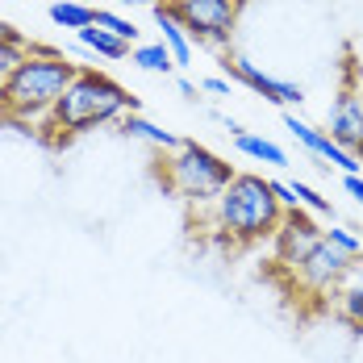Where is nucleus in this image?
Segmentation results:
<instances>
[{
  "label": "nucleus",
  "mask_w": 363,
  "mask_h": 363,
  "mask_svg": "<svg viewBox=\"0 0 363 363\" xmlns=\"http://www.w3.org/2000/svg\"><path fill=\"white\" fill-rule=\"evenodd\" d=\"M146 4H155V9H172L176 0H146Z\"/></svg>",
  "instance_id": "obj_25"
},
{
  "label": "nucleus",
  "mask_w": 363,
  "mask_h": 363,
  "mask_svg": "<svg viewBox=\"0 0 363 363\" xmlns=\"http://www.w3.org/2000/svg\"><path fill=\"white\" fill-rule=\"evenodd\" d=\"M318 242H322V230H318V221L309 218L305 209H292V213H284L280 230L272 234L276 263H280V267H289V272H296V267L305 263V255L313 251Z\"/></svg>",
  "instance_id": "obj_7"
},
{
  "label": "nucleus",
  "mask_w": 363,
  "mask_h": 363,
  "mask_svg": "<svg viewBox=\"0 0 363 363\" xmlns=\"http://www.w3.org/2000/svg\"><path fill=\"white\" fill-rule=\"evenodd\" d=\"M205 92H213V96H225V92H230V84H225V79H218V75H209V79H205Z\"/></svg>",
  "instance_id": "obj_24"
},
{
  "label": "nucleus",
  "mask_w": 363,
  "mask_h": 363,
  "mask_svg": "<svg viewBox=\"0 0 363 363\" xmlns=\"http://www.w3.org/2000/svg\"><path fill=\"white\" fill-rule=\"evenodd\" d=\"M138 109V101L109 79L105 72H92V67H79L75 79L67 84V92L59 96L55 113L46 117L42 130H50L46 138L59 143V138H72V134H88L96 125H109V121H121L125 113Z\"/></svg>",
  "instance_id": "obj_2"
},
{
  "label": "nucleus",
  "mask_w": 363,
  "mask_h": 363,
  "mask_svg": "<svg viewBox=\"0 0 363 363\" xmlns=\"http://www.w3.org/2000/svg\"><path fill=\"white\" fill-rule=\"evenodd\" d=\"M292 192H296V205H301L305 213H330V201L322 196V192H313L309 184L292 180Z\"/></svg>",
  "instance_id": "obj_20"
},
{
  "label": "nucleus",
  "mask_w": 363,
  "mask_h": 363,
  "mask_svg": "<svg viewBox=\"0 0 363 363\" xmlns=\"http://www.w3.org/2000/svg\"><path fill=\"white\" fill-rule=\"evenodd\" d=\"M155 21H159V30H163L159 42L172 50L176 67H188V63H192V38H188V30L176 21V13H172V9H155Z\"/></svg>",
  "instance_id": "obj_12"
},
{
  "label": "nucleus",
  "mask_w": 363,
  "mask_h": 363,
  "mask_svg": "<svg viewBox=\"0 0 363 363\" xmlns=\"http://www.w3.org/2000/svg\"><path fill=\"white\" fill-rule=\"evenodd\" d=\"M92 26L96 30H105V34L121 38V42H138V26L130 21V17H121V13H109V9H92Z\"/></svg>",
  "instance_id": "obj_18"
},
{
  "label": "nucleus",
  "mask_w": 363,
  "mask_h": 363,
  "mask_svg": "<svg viewBox=\"0 0 363 363\" xmlns=\"http://www.w3.org/2000/svg\"><path fill=\"white\" fill-rule=\"evenodd\" d=\"M234 146L255 159V163H267V167H289V155H284V146H276L272 138H263V134H238Z\"/></svg>",
  "instance_id": "obj_14"
},
{
  "label": "nucleus",
  "mask_w": 363,
  "mask_h": 363,
  "mask_svg": "<svg viewBox=\"0 0 363 363\" xmlns=\"http://www.w3.org/2000/svg\"><path fill=\"white\" fill-rule=\"evenodd\" d=\"M113 4H146V0H113Z\"/></svg>",
  "instance_id": "obj_26"
},
{
  "label": "nucleus",
  "mask_w": 363,
  "mask_h": 363,
  "mask_svg": "<svg viewBox=\"0 0 363 363\" xmlns=\"http://www.w3.org/2000/svg\"><path fill=\"white\" fill-rule=\"evenodd\" d=\"M121 134L125 138H138V143H150V146H159V150H176L180 146V138L172 134V130H163V125H155V121H146L143 113H125L121 121Z\"/></svg>",
  "instance_id": "obj_13"
},
{
  "label": "nucleus",
  "mask_w": 363,
  "mask_h": 363,
  "mask_svg": "<svg viewBox=\"0 0 363 363\" xmlns=\"http://www.w3.org/2000/svg\"><path fill=\"white\" fill-rule=\"evenodd\" d=\"M334 143L351 155H363V92L359 88H342L330 105V130Z\"/></svg>",
  "instance_id": "obj_9"
},
{
  "label": "nucleus",
  "mask_w": 363,
  "mask_h": 363,
  "mask_svg": "<svg viewBox=\"0 0 363 363\" xmlns=\"http://www.w3.org/2000/svg\"><path fill=\"white\" fill-rule=\"evenodd\" d=\"M130 63H138L143 72H172L176 67V59H172V50L163 46V42H143V46H134L130 50Z\"/></svg>",
  "instance_id": "obj_16"
},
{
  "label": "nucleus",
  "mask_w": 363,
  "mask_h": 363,
  "mask_svg": "<svg viewBox=\"0 0 363 363\" xmlns=\"http://www.w3.org/2000/svg\"><path fill=\"white\" fill-rule=\"evenodd\" d=\"M284 130H289L296 143L305 146L313 159H322L326 167H338L342 176H363V163L359 155H351V150H342V146L330 138L326 130H318V125H309L305 117H296V113H284Z\"/></svg>",
  "instance_id": "obj_8"
},
{
  "label": "nucleus",
  "mask_w": 363,
  "mask_h": 363,
  "mask_svg": "<svg viewBox=\"0 0 363 363\" xmlns=\"http://www.w3.org/2000/svg\"><path fill=\"white\" fill-rule=\"evenodd\" d=\"M330 309H334L347 326L363 330V263H355V267L342 276V284L330 292Z\"/></svg>",
  "instance_id": "obj_11"
},
{
  "label": "nucleus",
  "mask_w": 363,
  "mask_h": 363,
  "mask_svg": "<svg viewBox=\"0 0 363 363\" xmlns=\"http://www.w3.org/2000/svg\"><path fill=\"white\" fill-rule=\"evenodd\" d=\"M50 21L55 26H63V30H88L92 26V9L88 4H79V0H59V4H50Z\"/></svg>",
  "instance_id": "obj_17"
},
{
  "label": "nucleus",
  "mask_w": 363,
  "mask_h": 363,
  "mask_svg": "<svg viewBox=\"0 0 363 363\" xmlns=\"http://www.w3.org/2000/svg\"><path fill=\"white\" fill-rule=\"evenodd\" d=\"M75 72L79 67L67 63L63 55H50V50L26 55L17 63V72L0 84V117L17 121V125H30V130H42L46 117L59 105V96L75 79Z\"/></svg>",
  "instance_id": "obj_1"
},
{
  "label": "nucleus",
  "mask_w": 363,
  "mask_h": 363,
  "mask_svg": "<svg viewBox=\"0 0 363 363\" xmlns=\"http://www.w3.org/2000/svg\"><path fill=\"white\" fill-rule=\"evenodd\" d=\"M234 79H242L251 92H259L263 101H272V105H301L305 101V92L296 88V84H284V79H276V75L259 72L251 59H234V63H225Z\"/></svg>",
  "instance_id": "obj_10"
},
{
  "label": "nucleus",
  "mask_w": 363,
  "mask_h": 363,
  "mask_svg": "<svg viewBox=\"0 0 363 363\" xmlns=\"http://www.w3.org/2000/svg\"><path fill=\"white\" fill-rule=\"evenodd\" d=\"M272 192H276V201L284 205V213L301 209V205H296V192H292V184H289V180H272Z\"/></svg>",
  "instance_id": "obj_22"
},
{
  "label": "nucleus",
  "mask_w": 363,
  "mask_h": 363,
  "mask_svg": "<svg viewBox=\"0 0 363 363\" xmlns=\"http://www.w3.org/2000/svg\"><path fill=\"white\" fill-rule=\"evenodd\" d=\"M322 238H326L334 251H342L347 259H355V263L363 259V234H355V230H347V225H330V230H322Z\"/></svg>",
  "instance_id": "obj_19"
},
{
  "label": "nucleus",
  "mask_w": 363,
  "mask_h": 363,
  "mask_svg": "<svg viewBox=\"0 0 363 363\" xmlns=\"http://www.w3.org/2000/svg\"><path fill=\"white\" fill-rule=\"evenodd\" d=\"M79 46H88V50H96V55H105V59H130V42H121V38L105 34V30H96V26H88V30H79L75 34Z\"/></svg>",
  "instance_id": "obj_15"
},
{
  "label": "nucleus",
  "mask_w": 363,
  "mask_h": 363,
  "mask_svg": "<svg viewBox=\"0 0 363 363\" xmlns=\"http://www.w3.org/2000/svg\"><path fill=\"white\" fill-rule=\"evenodd\" d=\"M172 13L188 30V38L213 42V46L230 42L234 26H238V0H176Z\"/></svg>",
  "instance_id": "obj_5"
},
{
  "label": "nucleus",
  "mask_w": 363,
  "mask_h": 363,
  "mask_svg": "<svg viewBox=\"0 0 363 363\" xmlns=\"http://www.w3.org/2000/svg\"><path fill=\"white\" fill-rule=\"evenodd\" d=\"M21 59H26V46H21V42H9V38H0V84L17 72V63H21Z\"/></svg>",
  "instance_id": "obj_21"
},
{
  "label": "nucleus",
  "mask_w": 363,
  "mask_h": 363,
  "mask_svg": "<svg viewBox=\"0 0 363 363\" xmlns=\"http://www.w3.org/2000/svg\"><path fill=\"white\" fill-rule=\"evenodd\" d=\"M355 267V259H347L342 251H334L326 238L313 247V251L305 255V263L292 272V284L305 292V296H313V301H330V292L342 284V276Z\"/></svg>",
  "instance_id": "obj_6"
},
{
  "label": "nucleus",
  "mask_w": 363,
  "mask_h": 363,
  "mask_svg": "<svg viewBox=\"0 0 363 363\" xmlns=\"http://www.w3.org/2000/svg\"><path fill=\"white\" fill-rule=\"evenodd\" d=\"M234 176L238 172L221 159L218 150H209L201 143H180L176 150H167V159L159 163L163 188L172 196H180L184 205H192V209H209Z\"/></svg>",
  "instance_id": "obj_4"
},
{
  "label": "nucleus",
  "mask_w": 363,
  "mask_h": 363,
  "mask_svg": "<svg viewBox=\"0 0 363 363\" xmlns=\"http://www.w3.org/2000/svg\"><path fill=\"white\" fill-rule=\"evenodd\" d=\"M342 188H347V192L363 205V176H342Z\"/></svg>",
  "instance_id": "obj_23"
},
{
  "label": "nucleus",
  "mask_w": 363,
  "mask_h": 363,
  "mask_svg": "<svg viewBox=\"0 0 363 363\" xmlns=\"http://www.w3.org/2000/svg\"><path fill=\"white\" fill-rule=\"evenodd\" d=\"M280 221H284V205L276 201L272 180H263L255 172H238L234 180L225 184V192L209 205V225L221 230L238 247L272 238L280 230Z\"/></svg>",
  "instance_id": "obj_3"
}]
</instances>
